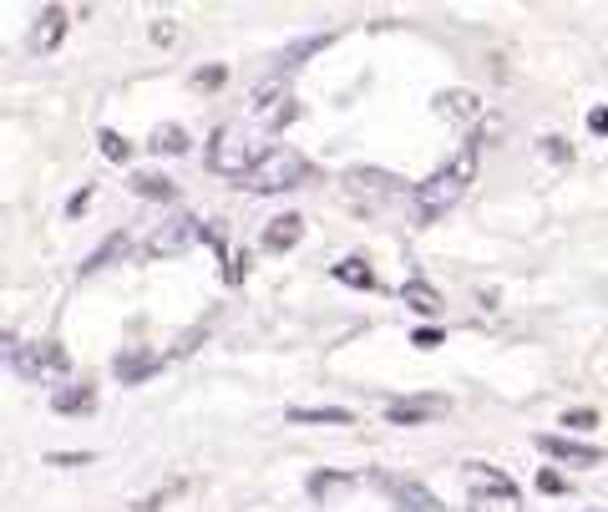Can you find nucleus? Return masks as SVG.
<instances>
[{"label": "nucleus", "instance_id": "34", "mask_svg": "<svg viewBox=\"0 0 608 512\" xmlns=\"http://www.w3.org/2000/svg\"><path fill=\"white\" fill-rule=\"evenodd\" d=\"M588 512H594V508H588Z\"/></svg>", "mask_w": 608, "mask_h": 512}, {"label": "nucleus", "instance_id": "24", "mask_svg": "<svg viewBox=\"0 0 608 512\" xmlns=\"http://www.w3.org/2000/svg\"><path fill=\"white\" fill-rule=\"evenodd\" d=\"M324 47H330V37H310V41H299V47H289L285 57H279V72H295V66L310 57V51H324Z\"/></svg>", "mask_w": 608, "mask_h": 512}, {"label": "nucleus", "instance_id": "21", "mask_svg": "<svg viewBox=\"0 0 608 512\" xmlns=\"http://www.w3.org/2000/svg\"><path fill=\"white\" fill-rule=\"evenodd\" d=\"M132 193H137V198H173V178H157V173H137V178H132Z\"/></svg>", "mask_w": 608, "mask_h": 512}, {"label": "nucleus", "instance_id": "13", "mask_svg": "<svg viewBox=\"0 0 608 512\" xmlns=\"http://www.w3.org/2000/svg\"><path fill=\"white\" fill-rule=\"evenodd\" d=\"M299 238H305V218L299 214H285V218H275V224L264 228V249H295Z\"/></svg>", "mask_w": 608, "mask_h": 512}, {"label": "nucleus", "instance_id": "1", "mask_svg": "<svg viewBox=\"0 0 608 512\" xmlns=\"http://www.w3.org/2000/svg\"><path fill=\"white\" fill-rule=\"evenodd\" d=\"M472 183H477V143H462L426 183L411 188V224H421V228L436 224L446 208H456V203L466 198Z\"/></svg>", "mask_w": 608, "mask_h": 512}, {"label": "nucleus", "instance_id": "7", "mask_svg": "<svg viewBox=\"0 0 608 512\" xmlns=\"http://www.w3.org/2000/svg\"><path fill=\"white\" fill-rule=\"evenodd\" d=\"M11 366L21 370L25 381H41V376H66V350L56 340H37V346H11Z\"/></svg>", "mask_w": 608, "mask_h": 512}, {"label": "nucleus", "instance_id": "32", "mask_svg": "<svg viewBox=\"0 0 608 512\" xmlns=\"http://www.w3.org/2000/svg\"><path fill=\"white\" fill-rule=\"evenodd\" d=\"M543 147H548V157H568V147H563V137H543Z\"/></svg>", "mask_w": 608, "mask_h": 512}, {"label": "nucleus", "instance_id": "23", "mask_svg": "<svg viewBox=\"0 0 608 512\" xmlns=\"http://www.w3.org/2000/svg\"><path fill=\"white\" fill-rule=\"evenodd\" d=\"M355 477H340V472H315L310 477V498H334V492H346Z\"/></svg>", "mask_w": 608, "mask_h": 512}, {"label": "nucleus", "instance_id": "10", "mask_svg": "<svg viewBox=\"0 0 608 512\" xmlns=\"http://www.w3.org/2000/svg\"><path fill=\"white\" fill-rule=\"evenodd\" d=\"M537 452L563 462V467H598L604 462V447H588V441H573V437H537Z\"/></svg>", "mask_w": 608, "mask_h": 512}, {"label": "nucleus", "instance_id": "14", "mask_svg": "<svg viewBox=\"0 0 608 512\" xmlns=\"http://www.w3.org/2000/svg\"><path fill=\"white\" fill-rule=\"evenodd\" d=\"M112 366H117V376L132 386V381H143V376H153V370L163 366V356H153V350H122Z\"/></svg>", "mask_w": 608, "mask_h": 512}, {"label": "nucleus", "instance_id": "31", "mask_svg": "<svg viewBox=\"0 0 608 512\" xmlns=\"http://www.w3.org/2000/svg\"><path fill=\"white\" fill-rule=\"evenodd\" d=\"M588 127H594V132H608V107H594V112H588Z\"/></svg>", "mask_w": 608, "mask_h": 512}, {"label": "nucleus", "instance_id": "17", "mask_svg": "<svg viewBox=\"0 0 608 512\" xmlns=\"http://www.w3.org/2000/svg\"><path fill=\"white\" fill-rule=\"evenodd\" d=\"M401 299H405V305H411L416 315H436V310H442V295H436L426 279H411V285L401 289Z\"/></svg>", "mask_w": 608, "mask_h": 512}, {"label": "nucleus", "instance_id": "27", "mask_svg": "<svg viewBox=\"0 0 608 512\" xmlns=\"http://www.w3.org/2000/svg\"><path fill=\"white\" fill-rule=\"evenodd\" d=\"M411 346H421V350H436V346H442V330H416V335H411Z\"/></svg>", "mask_w": 608, "mask_h": 512}, {"label": "nucleus", "instance_id": "19", "mask_svg": "<svg viewBox=\"0 0 608 512\" xmlns=\"http://www.w3.org/2000/svg\"><path fill=\"white\" fill-rule=\"evenodd\" d=\"M334 279H340V285H350V289H375V275H370V264L365 259H340L330 269Z\"/></svg>", "mask_w": 608, "mask_h": 512}, {"label": "nucleus", "instance_id": "28", "mask_svg": "<svg viewBox=\"0 0 608 512\" xmlns=\"http://www.w3.org/2000/svg\"><path fill=\"white\" fill-rule=\"evenodd\" d=\"M173 37H178V31H173V21H157V25H153V41H157V47H167Z\"/></svg>", "mask_w": 608, "mask_h": 512}, {"label": "nucleus", "instance_id": "18", "mask_svg": "<svg viewBox=\"0 0 608 512\" xmlns=\"http://www.w3.org/2000/svg\"><path fill=\"white\" fill-rule=\"evenodd\" d=\"M51 406H56L61 417H76V411H92L96 396H92V386H66V391L51 396Z\"/></svg>", "mask_w": 608, "mask_h": 512}, {"label": "nucleus", "instance_id": "29", "mask_svg": "<svg viewBox=\"0 0 608 512\" xmlns=\"http://www.w3.org/2000/svg\"><path fill=\"white\" fill-rule=\"evenodd\" d=\"M193 82H198V86H218V82H224V66H208V72H198Z\"/></svg>", "mask_w": 608, "mask_h": 512}, {"label": "nucleus", "instance_id": "26", "mask_svg": "<svg viewBox=\"0 0 608 512\" xmlns=\"http://www.w3.org/2000/svg\"><path fill=\"white\" fill-rule=\"evenodd\" d=\"M563 427H573V431H588V427H598V411H568V417H563Z\"/></svg>", "mask_w": 608, "mask_h": 512}, {"label": "nucleus", "instance_id": "30", "mask_svg": "<svg viewBox=\"0 0 608 512\" xmlns=\"http://www.w3.org/2000/svg\"><path fill=\"white\" fill-rule=\"evenodd\" d=\"M537 488H543V492H563V477L558 472H543V477H537Z\"/></svg>", "mask_w": 608, "mask_h": 512}, {"label": "nucleus", "instance_id": "3", "mask_svg": "<svg viewBox=\"0 0 608 512\" xmlns=\"http://www.w3.org/2000/svg\"><path fill=\"white\" fill-rule=\"evenodd\" d=\"M305 178H310V163H305L295 147H269V153H259V163H254V173L244 178V188L249 193H289Z\"/></svg>", "mask_w": 608, "mask_h": 512}, {"label": "nucleus", "instance_id": "5", "mask_svg": "<svg viewBox=\"0 0 608 512\" xmlns=\"http://www.w3.org/2000/svg\"><path fill=\"white\" fill-rule=\"evenodd\" d=\"M395 193H401V178H391V173H381V167H350L346 173L350 208H381V203H391Z\"/></svg>", "mask_w": 608, "mask_h": 512}, {"label": "nucleus", "instance_id": "25", "mask_svg": "<svg viewBox=\"0 0 608 512\" xmlns=\"http://www.w3.org/2000/svg\"><path fill=\"white\" fill-rule=\"evenodd\" d=\"M96 143H102V153H107L112 163H127V157H132V143L122 137V132H112V127L96 132Z\"/></svg>", "mask_w": 608, "mask_h": 512}, {"label": "nucleus", "instance_id": "4", "mask_svg": "<svg viewBox=\"0 0 608 512\" xmlns=\"http://www.w3.org/2000/svg\"><path fill=\"white\" fill-rule=\"evenodd\" d=\"M254 163H259V157L249 153V143H244L239 132L234 127H218L214 132V143H208V167H214V173H224V178H249L254 173Z\"/></svg>", "mask_w": 608, "mask_h": 512}, {"label": "nucleus", "instance_id": "2", "mask_svg": "<svg viewBox=\"0 0 608 512\" xmlns=\"http://www.w3.org/2000/svg\"><path fill=\"white\" fill-rule=\"evenodd\" d=\"M462 482H466V498H472V512H523V492H517L513 477L497 472V467L466 462Z\"/></svg>", "mask_w": 608, "mask_h": 512}, {"label": "nucleus", "instance_id": "12", "mask_svg": "<svg viewBox=\"0 0 608 512\" xmlns=\"http://www.w3.org/2000/svg\"><path fill=\"white\" fill-rule=\"evenodd\" d=\"M61 31H66V6H47V11L37 16V31H31V47H37V51H56Z\"/></svg>", "mask_w": 608, "mask_h": 512}, {"label": "nucleus", "instance_id": "8", "mask_svg": "<svg viewBox=\"0 0 608 512\" xmlns=\"http://www.w3.org/2000/svg\"><path fill=\"white\" fill-rule=\"evenodd\" d=\"M375 488L391 492V502L401 512H446L442 502H436V492H426L416 482V477H395V472H375Z\"/></svg>", "mask_w": 608, "mask_h": 512}, {"label": "nucleus", "instance_id": "20", "mask_svg": "<svg viewBox=\"0 0 608 512\" xmlns=\"http://www.w3.org/2000/svg\"><path fill=\"white\" fill-rule=\"evenodd\" d=\"M153 153H188V132L178 122H167V127L153 132Z\"/></svg>", "mask_w": 608, "mask_h": 512}, {"label": "nucleus", "instance_id": "11", "mask_svg": "<svg viewBox=\"0 0 608 512\" xmlns=\"http://www.w3.org/2000/svg\"><path fill=\"white\" fill-rule=\"evenodd\" d=\"M446 411V401L442 396H426V401H395L385 417H391V427H416V421H426V417H442Z\"/></svg>", "mask_w": 608, "mask_h": 512}, {"label": "nucleus", "instance_id": "33", "mask_svg": "<svg viewBox=\"0 0 608 512\" xmlns=\"http://www.w3.org/2000/svg\"><path fill=\"white\" fill-rule=\"evenodd\" d=\"M86 203H92V193H76V198H72V203H66V214H72V218H76V214H82V208H86Z\"/></svg>", "mask_w": 608, "mask_h": 512}, {"label": "nucleus", "instance_id": "15", "mask_svg": "<svg viewBox=\"0 0 608 512\" xmlns=\"http://www.w3.org/2000/svg\"><path fill=\"white\" fill-rule=\"evenodd\" d=\"M436 112H442V117H456V122H472L482 112V102H477V92H442L436 96Z\"/></svg>", "mask_w": 608, "mask_h": 512}, {"label": "nucleus", "instance_id": "22", "mask_svg": "<svg viewBox=\"0 0 608 512\" xmlns=\"http://www.w3.org/2000/svg\"><path fill=\"white\" fill-rule=\"evenodd\" d=\"M117 254H127V234H112L107 244H102V249H96L92 259L82 264V275H96V269H102V264H107V259H117Z\"/></svg>", "mask_w": 608, "mask_h": 512}, {"label": "nucleus", "instance_id": "6", "mask_svg": "<svg viewBox=\"0 0 608 512\" xmlns=\"http://www.w3.org/2000/svg\"><path fill=\"white\" fill-rule=\"evenodd\" d=\"M295 92H289L285 82H259L249 92V117L259 122V127H285V122H295Z\"/></svg>", "mask_w": 608, "mask_h": 512}, {"label": "nucleus", "instance_id": "16", "mask_svg": "<svg viewBox=\"0 0 608 512\" xmlns=\"http://www.w3.org/2000/svg\"><path fill=\"white\" fill-rule=\"evenodd\" d=\"M289 421H315V427H350L355 417H350L346 406H315V411H310V406H295V411H289Z\"/></svg>", "mask_w": 608, "mask_h": 512}, {"label": "nucleus", "instance_id": "9", "mask_svg": "<svg viewBox=\"0 0 608 512\" xmlns=\"http://www.w3.org/2000/svg\"><path fill=\"white\" fill-rule=\"evenodd\" d=\"M198 238H203V224H198V218H193V214H178L173 224H163L153 238H147V254H157V259H163V254H183L188 244H198Z\"/></svg>", "mask_w": 608, "mask_h": 512}]
</instances>
